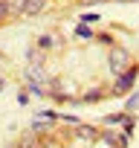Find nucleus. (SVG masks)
Wrapping results in <instances>:
<instances>
[{
	"label": "nucleus",
	"instance_id": "20e7f679",
	"mask_svg": "<svg viewBox=\"0 0 139 148\" xmlns=\"http://www.w3.org/2000/svg\"><path fill=\"white\" fill-rule=\"evenodd\" d=\"M44 3H46V0H26V6H23V15H38V12L44 9Z\"/></svg>",
	"mask_w": 139,
	"mask_h": 148
},
{
	"label": "nucleus",
	"instance_id": "ddd939ff",
	"mask_svg": "<svg viewBox=\"0 0 139 148\" xmlns=\"http://www.w3.org/2000/svg\"><path fill=\"white\" fill-rule=\"evenodd\" d=\"M18 102H20V105H26V102H29V93H26V90H20V93H18Z\"/></svg>",
	"mask_w": 139,
	"mask_h": 148
},
{
	"label": "nucleus",
	"instance_id": "6e6552de",
	"mask_svg": "<svg viewBox=\"0 0 139 148\" xmlns=\"http://www.w3.org/2000/svg\"><path fill=\"white\" fill-rule=\"evenodd\" d=\"M102 96H104V93H102V90H90V93H87V96H84V99H81V102H87V105H90V102H99V99H102Z\"/></svg>",
	"mask_w": 139,
	"mask_h": 148
},
{
	"label": "nucleus",
	"instance_id": "f8f14e48",
	"mask_svg": "<svg viewBox=\"0 0 139 148\" xmlns=\"http://www.w3.org/2000/svg\"><path fill=\"white\" fill-rule=\"evenodd\" d=\"M81 21H84V23H96V21H99V15H81Z\"/></svg>",
	"mask_w": 139,
	"mask_h": 148
},
{
	"label": "nucleus",
	"instance_id": "f03ea898",
	"mask_svg": "<svg viewBox=\"0 0 139 148\" xmlns=\"http://www.w3.org/2000/svg\"><path fill=\"white\" fill-rule=\"evenodd\" d=\"M125 67H127V52L125 49H113L110 52V70L119 76V73H125Z\"/></svg>",
	"mask_w": 139,
	"mask_h": 148
},
{
	"label": "nucleus",
	"instance_id": "dca6fc26",
	"mask_svg": "<svg viewBox=\"0 0 139 148\" xmlns=\"http://www.w3.org/2000/svg\"><path fill=\"white\" fill-rule=\"evenodd\" d=\"M0 90H3V82H0Z\"/></svg>",
	"mask_w": 139,
	"mask_h": 148
},
{
	"label": "nucleus",
	"instance_id": "7ed1b4c3",
	"mask_svg": "<svg viewBox=\"0 0 139 148\" xmlns=\"http://www.w3.org/2000/svg\"><path fill=\"white\" fill-rule=\"evenodd\" d=\"M76 134H78L81 139H96V136H99V131H96V128H90V125H81V122L76 125Z\"/></svg>",
	"mask_w": 139,
	"mask_h": 148
},
{
	"label": "nucleus",
	"instance_id": "0eeeda50",
	"mask_svg": "<svg viewBox=\"0 0 139 148\" xmlns=\"http://www.w3.org/2000/svg\"><path fill=\"white\" fill-rule=\"evenodd\" d=\"M76 35H78V38H93V29H90L87 23H81V26L76 29Z\"/></svg>",
	"mask_w": 139,
	"mask_h": 148
},
{
	"label": "nucleus",
	"instance_id": "9d476101",
	"mask_svg": "<svg viewBox=\"0 0 139 148\" xmlns=\"http://www.w3.org/2000/svg\"><path fill=\"white\" fill-rule=\"evenodd\" d=\"M9 18V6H6V0H0V23H3Z\"/></svg>",
	"mask_w": 139,
	"mask_h": 148
},
{
	"label": "nucleus",
	"instance_id": "1a4fd4ad",
	"mask_svg": "<svg viewBox=\"0 0 139 148\" xmlns=\"http://www.w3.org/2000/svg\"><path fill=\"white\" fill-rule=\"evenodd\" d=\"M20 148H38V142H35V136H32V134H26V136L20 139Z\"/></svg>",
	"mask_w": 139,
	"mask_h": 148
},
{
	"label": "nucleus",
	"instance_id": "423d86ee",
	"mask_svg": "<svg viewBox=\"0 0 139 148\" xmlns=\"http://www.w3.org/2000/svg\"><path fill=\"white\" fill-rule=\"evenodd\" d=\"M136 108H139V93H130V99H127V105H125V110H127V113H133Z\"/></svg>",
	"mask_w": 139,
	"mask_h": 148
},
{
	"label": "nucleus",
	"instance_id": "4468645a",
	"mask_svg": "<svg viewBox=\"0 0 139 148\" xmlns=\"http://www.w3.org/2000/svg\"><path fill=\"white\" fill-rule=\"evenodd\" d=\"M84 3H87V6H93V3H104V0H84Z\"/></svg>",
	"mask_w": 139,
	"mask_h": 148
},
{
	"label": "nucleus",
	"instance_id": "2eb2a0df",
	"mask_svg": "<svg viewBox=\"0 0 139 148\" xmlns=\"http://www.w3.org/2000/svg\"><path fill=\"white\" fill-rule=\"evenodd\" d=\"M119 3H133V0H119Z\"/></svg>",
	"mask_w": 139,
	"mask_h": 148
},
{
	"label": "nucleus",
	"instance_id": "f257e3e1",
	"mask_svg": "<svg viewBox=\"0 0 139 148\" xmlns=\"http://www.w3.org/2000/svg\"><path fill=\"white\" fill-rule=\"evenodd\" d=\"M136 76H139V67H127L125 73H119V82L113 84V93H127V90L133 87Z\"/></svg>",
	"mask_w": 139,
	"mask_h": 148
},
{
	"label": "nucleus",
	"instance_id": "9b49d317",
	"mask_svg": "<svg viewBox=\"0 0 139 148\" xmlns=\"http://www.w3.org/2000/svg\"><path fill=\"white\" fill-rule=\"evenodd\" d=\"M38 47H44V49H46V47H52V38H49V35H44V38L38 41Z\"/></svg>",
	"mask_w": 139,
	"mask_h": 148
},
{
	"label": "nucleus",
	"instance_id": "39448f33",
	"mask_svg": "<svg viewBox=\"0 0 139 148\" xmlns=\"http://www.w3.org/2000/svg\"><path fill=\"white\" fill-rule=\"evenodd\" d=\"M6 6H9V15H23L26 0H6Z\"/></svg>",
	"mask_w": 139,
	"mask_h": 148
}]
</instances>
